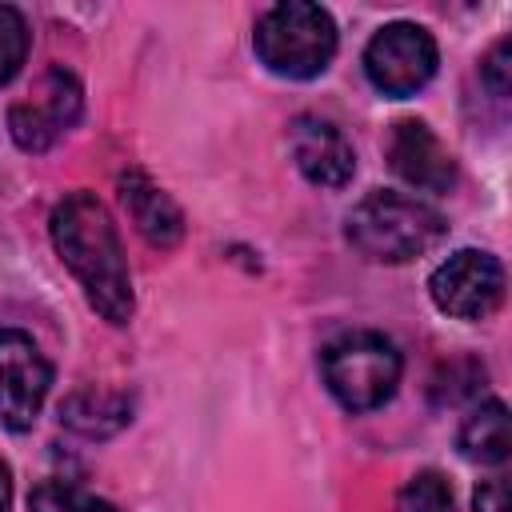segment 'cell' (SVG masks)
Here are the masks:
<instances>
[{"label": "cell", "instance_id": "cell-1", "mask_svg": "<svg viewBox=\"0 0 512 512\" xmlns=\"http://www.w3.org/2000/svg\"><path fill=\"white\" fill-rule=\"evenodd\" d=\"M52 248L60 260L72 268L80 280L88 304L108 320V324H128L132 320V276L124 260L120 232L108 216V208L96 200V192H68L48 220Z\"/></svg>", "mask_w": 512, "mask_h": 512}, {"label": "cell", "instance_id": "cell-2", "mask_svg": "<svg viewBox=\"0 0 512 512\" xmlns=\"http://www.w3.org/2000/svg\"><path fill=\"white\" fill-rule=\"evenodd\" d=\"M344 232H348V244L364 260L408 264V260L432 252L444 240L448 224L432 204H424L408 192L376 188L348 212Z\"/></svg>", "mask_w": 512, "mask_h": 512}, {"label": "cell", "instance_id": "cell-3", "mask_svg": "<svg viewBox=\"0 0 512 512\" xmlns=\"http://www.w3.org/2000/svg\"><path fill=\"white\" fill-rule=\"evenodd\" d=\"M256 56L284 80H312L336 56V20L308 0H284L256 20Z\"/></svg>", "mask_w": 512, "mask_h": 512}, {"label": "cell", "instance_id": "cell-4", "mask_svg": "<svg viewBox=\"0 0 512 512\" xmlns=\"http://www.w3.org/2000/svg\"><path fill=\"white\" fill-rule=\"evenodd\" d=\"M404 360L400 348L384 332H344L320 352V376L340 408L348 412H372L384 400H392L400 384Z\"/></svg>", "mask_w": 512, "mask_h": 512}, {"label": "cell", "instance_id": "cell-5", "mask_svg": "<svg viewBox=\"0 0 512 512\" xmlns=\"http://www.w3.org/2000/svg\"><path fill=\"white\" fill-rule=\"evenodd\" d=\"M440 52L428 28L412 24V20H396L384 24L368 48H364V76L380 96L404 100L416 96L432 76H436Z\"/></svg>", "mask_w": 512, "mask_h": 512}, {"label": "cell", "instance_id": "cell-6", "mask_svg": "<svg viewBox=\"0 0 512 512\" xmlns=\"http://www.w3.org/2000/svg\"><path fill=\"white\" fill-rule=\"evenodd\" d=\"M428 296L444 316L488 320L504 300V264L492 252L460 248L428 276Z\"/></svg>", "mask_w": 512, "mask_h": 512}, {"label": "cell", "instance_id": "cell-7", "mask_svg": "<svg viewBox=\"0 0 512 512\" xmlns=\"http://www.w3.org/2000/svg\"><path fill=\"white\" fill-rule=\"evenodd\" d=\"M52 388V364L20 328H0V424L24 432L36 424Z\"/></svg>", "mask_w": 512, "mask_h": 512}, {"label": "cell", "instance_id": "cell-8", "mask_svg": "<svg viewBox=\"0 0 512 512\" xmlns=\"http://www.w3.org/2000/svg\"><path fill=\"white\" fill-rule=\"evenodd\" d=\"M76 120H80V84H76V76L64 72V68L44 72V80H40L36 92H32V100L12 104V112H8L12 140H16L24 152H44V148H52Z\"/></svg>", "mask_w": 512, "mask_h": 512}, {"label": "cell", "instance_id": "cell-9", "mask_svg": "<svg viewBox=\"0 0 512 512\" xmlns=\"http://www.w3.org/2000/svg\"><path fill=\"white\" fill-rule=\"evenodd\" d=\"M388 164L420 192H448L456 184V160L424 120H396L388 132Z\"/></svg>", "mask_w": 512, "mask_h": 512}, {"label": "cell", "instance_id": "cell-10", "mask_svg": "<svg viewBox=\"0 0 512 512\" xmlns=\"http://www.w3.org/2000/svg\"><path fill=\"white\" fill-rule=\"evenodd\" d=\"M292 156L296 168L304 172V180L320 184V188H344L356 172V152L348 144V136L324 120V116H296L292 120Z\"/></svg>", "mask_w": 512, "mask_h": 512}, {"label": "cell", "instance_id": "cell-11", "mask_svg": "<svg viewBox=\"0 0 512 512\" xmlns=\"http://www.w3.org/2000/svg\"><path fill=\"white\" fill-rule=\"evenodd\" d=\"M120 200L136 224V232L152 244V248H176L184 236V212L176 208V200L140 168L120 172Z\"/></svg>", "mask_w": 512, "mask_h": 512}, {"label": "cell", "instance_id": "cell-12", "mask_svg": "<svg viewBox=\"0 0 512 512\" xmlns=\"http://www.w3.org/2000/svg\"><path fill=\"white\" fill-rule=\"evenodd\" d=\"M60 420L88 436V440H104L112 432H120L132 420V404L124 392H108V388H76L64 404H60Z\"/></svg>", "mask_w": 512, "mask_h": 512}, {"label": "cell", "instance_id": "cell-13", "mask_svg": "<svg viewBox=\"0 0 512 512\" xmlns=\"http://www.w3.org/2000/svg\"><path fill=\"white\" fill-rule=\"evenodd\" d=\"M456 444H460V452H464L468 460H476V464H504V460H508V448H512L504 400H484V404H476V408L464 416Z\"/></svg>", "mask_w": 512, "mask_h": 512}, {"label": "cell", "instance_id": "cell-14", "mask_svg": "<svg viewBox=\"0 0 512 512\" xmlns=\"http://www.w3.org/2000/svg\"><path fill=\"white\" fill-rule=\"evenodd\" d=\"M28 512H116L108 500L68 484V480H44L28 496Z\"/></svg>", "mask_w": 512, "mask_h": 512}, {"label": "cell", "instance_id": "cell-15", "mask_svg": "<svg viewBox=\"0 0 512 512\" xmlns=\"http://www.w3.org/2000/svg\"><path fill=\"white\" fill-rule=\"evenodd\" d=\"M396 512H456L452 484L440 472H432V468L428 472H416L396 492Z\"/></svg>", "mask_w": 512, "mask_h": 512}, {"label": "cell", "instance_id": "cell-16", "mask_svg": "<svg viewBox=\"0 0 512 512\" xmlns=\"http://www.w3.org/2000/svg\"><path fill=\"white\" fill-rule=\"evenodd\" d=\"M28 24L12 4H0V84H8L28 60Z\"/></svg>", "mask_w": 512, "mask_h": 512}, {"label": "cell", "instance_id": "cell-17", "mask_svg": "<svg viewBox=\"0 0 512 512\" xmlns=\"http://www.w3.org/2000/svg\"><path fill=\"white\" fill-rule=\"evenodd\" d=\"M484 84L492 96H508V72H512V44L508 40H496L484 56Z\"/></svg>", "mask_w": 512, "mask_h": 512}, {"label": "cell", "instance_id": "cell-18", "mask_svg": "<svg viewBox=\"0 0 512 512\" xmlns=\"http://www.w3.org/2000/svg\"><path fill=\"white\" fill-rule=\"evenodd\" d=\"M472 508L476 512H508V480L504 476H492L476 488L472 496Z\"/></svg>", "mask_w": 512, "mask_h": 512}, {"label": "cell", "instance_id": "cell-19", "mask_svg": "<svg viewBox=\"0 0 512 512\" xmlns=\"http://www.w3.org/2000/svg\"><path fill=\"white\" fill-rule=\"evenodd\" d=\"M12 504V468L0 460V512H8Z\"/></svg>", "mask_w": 512, "mask_h": 512}]
</instances>
